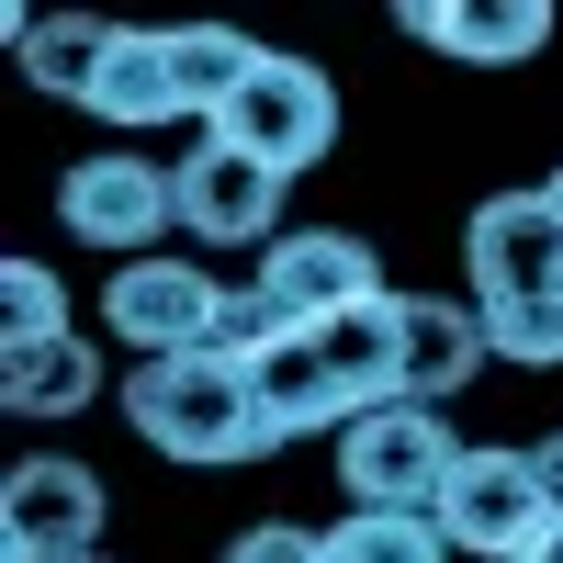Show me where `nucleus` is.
I'll return each instance as SVG.
<instances>
[{"label": "nucleus", "mask_w": 563, "mask_h": 563, "mask_svg": "<svg viewBox=\"0 0 563 563\" xmlns=\"http://www.w3.org/2000/svg\"><path fill=\"white\" fill-rule=\"evenodd\" d=\"M124 417H135V440L169 451V462H260L282 451V429L260 417L249 395V372H225L214 350H180V361H135L124 372Z\"/></svg>", "instance_id": "nucleus-1"}, {"label": "nucleus", "mask_w": 563, "mask_h": 563, "mask_svg": "<svg viewBox=\"0 0 563 563\" xmlns=\"http://www.w3.org/2000/svg\"><path fill=\"white\" fill-rule=\"evenodd\" d=\"M203 135H225V147H249L260 169L294 180V169H316L327 147H339V90H327L316 57H282V45H271V57L249 68V90H238Z\"/></svg>", "instance_id": "nucleus-2"}, {"label": "nucleus", "mask_w": 563, "mask_h": 563, "mask_svg": "<svg viewBox=\"0 0 563 563\" xmlns=\"http://www.w3.org/2000/svg\"><path fill=\"white\" fill-rule=\"evenodd\" d=\"M474 451V440H451L440 429V406H372V417H350L339 429V485H350V507H440V485H451V462Z\"/></svg>", "instance_id": "nucleus-3"}, {"label": "nucleus", "mask_w": 563, "mask_h": 563, "mask_svg": "<svg viewBox=\"0 0 563 563\" xmlns=\"http://www.w3.org/2000/svg\"><path fill=\"white\" fill-rule=\"evenodd\" d=\"M440 541L451 552H485V563H519L530 552V530L552 519V496H541V462L530 451H507V440H474L451 462V485H440Z\"/></svg>", "instance_id": "nucleus-4"}, {"label": "nucleus", "mask_w": 563, "mask_h": 563, "mask_svg": "<svg viewBox=\"0 0 563 563\" xmlns=\"http://www.w3.org/2000/svg\"><path fill=\"white\" fill-rule=\"evenodd\" d=\"M462 271H474V316L563 294V214H552V192H485L474 225H462Z\"/></svg>", "instance_id": "nucleus-5"}, {"label": "nucleus", "mask_w": 563, "mask_h": 563, "mask_svg": "<svg viewBox=\"0 0 563 563\" xmlns=\"http://www.w3.org/2000/svg\"><path fill=\"white\" fill-rule=\"evenodd\" d=\"M79 552H102V474L68 451L12 462V485H0V563H79Z\"/></svg>", "instance_id": "nucleus-6"}, {"label": "nucleus", "mask_w": 563, "mask_h": 563, "mask_svg": "<svg viewBox=\"0 0 563 563\" xmlns=\"http://www.w3.org/2000/svg\"><path fill=\"white\" fill-rule=\"evenodd\" d=\"M57 214L79 249H124V260H158V225H180V180L158 158H68L57 180Z\"/></svg>", "instance_id": "nucleus-7"}, {"label": "nucleus", "mask_w": 563, "mask_h": 563, "mask_svg": "<svg viewBox=\"0 0 563 563\" xmlns=\"http://www.w3.org/2000/svg\"><path fill=\"white\" fill-rule=\"evenodd\" d=\"M260 305L282 327H327L350 305H384V260H372V238H350V225H294V238L260 249Z\"/></svg>", "instance_id": "nucleus-8"}, {"label": "nucleus", "mask_w": 563, "mask_h": 563, "mask_svg": "<svg viewBox=\"0 0 563 563\" xmlns=\"http://www.w3.org/2000/svg\"><path fill=\"white\" fill-rule=\"evenodd\" d=\"M214 316H225V282L192 271V260H124V271L102 282V327H113L135 361H180V350H203Z\"/></svg>", "instance_id": "nucleus-9"}, {"label": "nucleus", "mask_w": 563, "mask_h": 563, "mask_svg": "<svg viewBox=\"0 0 563 563\" xmlns=\"http://www.w3.org/2000/svg\"><path fill=\"white\" fill-rule=\"evenodd\" d=\"M169 180H180V225L214 238V249H271V238H294V225H282V169H260L249 147H225V135H203Z\"/></svg>", "instance_id": "nucleus-10"}, {"label": "nucleus", "mask_w": 563, "mask_h": 563, "mask_svg": "<svg viewBox=\"0 0 563 563\" xmlns=\"http://www.w3.org/2000/svg\"><path fill=\"white\" fill-rule=\"evenodd\" d=\"M395 23L417 45H440V57H462V68H519V57L552 45L541 0H417V12H395Z\"/></svg>", "instance_id": "nucleus-11"}, {"label": "nucleus", "mask_w": 563, "mask_h": 563, "mask_svg": "<svg viewBox=\"0 0 563 563\" xmlns=\"http://www.w3.org/2000/svg\"><path fill=\"white\" fill-rule=\"evenodd\" d=\"M79 113H102L113 135H147V124H169V113H192V102H180V57H169V34H158V23H124Z\"/></svg>", "instance_id": "nucleus-12"}, {"label": "nucleus", "mask_w": 563, "mask_h": 563, "mask_svg": "<svg viewBox=\"0 0 563 563\" xmlns=\"http://www.w3.org/2000/svg\"><path fill=\"white\" fill-rule=\"evenodd\" d=\"M485 361H496V339H485V316H474V305L406 294V406H451Z\"/></svg>", "instance_id": "nucleus-13"}, {"label": "nucleus", "mask_w": 563, "mask_h": 563, "mask_svg": "<svg viewBox=\"0 0 563 563\" xmlns=\"http://www.w3.org/2000/svg\"><path fill=\"white\" fill-rule=\"evenodd\" d=\"M249 395H260V417L282 440H294V429H350V395H339V372H327V350L305 339V327H282V339L260 350Z\"/></svg>", "instance_id": "nucleus-14"}, {"label": "nucleus", "mask_w": 563, "mask_h": 563, "mask_svg": "<svg viewBox=\"0 0 563 563\" xmlns=\"http://www.w3.org/2000/svg\"><path fill=\"white\" fill-rule=\"evenodd\" d=\"M102 395V350L90 339H34V350H0V406L34 417V429H57Z\"/></svg>", "instance_id": "nucleus-15"}, {"label": "nucleus", "mask_w": 563, "mask_h": 563, "mask_svg": "<svg viewBox=\"0 0 563 563\" xmlns=\"http://www.w3.org/2000/svg\"><path fill=\"white\" fill-rule=\"evenodd\" d=\"M113 34H124V23H90V12H68V23H34V12H12L23 79H34V90H68V102H90V79H102Z\"/></svg>", "instance_id": "nucleus-16"}, {"label": "nucleus", "mask_w": 563, "mask_h": 563, "mask_svg": "<svg viewBox=\"0 0 563 563\" xmlns=\"http://www.w3.org/2000/svg\"><path fill=\"white\" fill-rule=\"evenodd\" d=\"M169 57H180V102H192L203 124L249 90V68L271 57V45H249L238 23H169Z\"/></svg>", "instance_id": "nucleus-17"}, {"label": "nucleus", "mask_w": 563, "mask_h": 563, "mask_svg": "<svg viewBox=\"0 0 563 563\" xmlns=\"http://www.w3.org/2000/svg\"><path fill=\"white\" fill-rule=\"evenodd\" d=\"M327 552H339V563H451L429 507H350V519L327 530Z\"/></svg>", "instance_id": "nucleus-18"}, {"label": "nucleus", "mask_w": 563, "mask_h": 563, "mask_svg": "<svg viewBox=\"0 0 563 563\" xmlns=\"http://www.w3.org/2000/svg\"><path fill=\"white\" fill-rule=\"evenodd\" d=\"M0 316H12V339H0V350L68 339V294H57V271H45V260H12V271H0Z\"/></svg>", "instance_id": "nucleus-19"}, {"label": "nucleus", "mask_w": 563, "mask_h": 563, "mask_svg": "<svg viewBox=\"0 0 563 563\" xmlns=\"http://www.w3.org/2000/svg\"><path fill=\"white\" fill-rule=\"evenodd\" d=\"M271 339H282V316L260 305V282H249V294H225V316H214V339H203V350H214L225 372H260V350H271Z\"/></svg>", "instance_id": "nucleus-20"}, {"label": "nucleus", "mask_w": 563, "mask_h": 563, "mask_svg": "<svg viewBox=\"0 0 563 563\" xmlns=\"http://www.w3.org/2000/svg\"><path fill=\"white\" fill-rule=\"evenodd\" d=\"M225 563H327V530H294V519H260L225 541Z\"/></svg>", "instance_id": "nucleus-21"}, {"label": "nucleus", "mask_w": 563, "mask_h": 563, "mask_svg": "<svg viewBox=\"0 0 563 563\" xmlns=\"http://www.w3.org/2000/svg\"><path fill=\"white\" fill-rule=\"evenodd\" d=\"M530 462H541V496H552V519H563V429H552V440H541Z\"/></svg>", "instance_id": "nucleus-22"}, {"label": "nucleus", "mask_w": 563, "mask_h": 563, "mask_svg": "<svg viewBox=\"0 0 563 563\" xmlns=\"http://www.w3.org/2000/svg\"><path fill=\"white\" fill-rule=\"evenodd\" d=\"M519 563H563V519H541V530H530V552H519Z\"/></svg>", "instance_id": "nucleus-23"}, {"label": "nucleus", "mask_w": 563, "mask_h": 563, "mask_svg": "<svg viewBox=\"0 0 563 563\" xmlns=\"http://www.w3.org/2000/svg\"><path fill=\"white\" fill-rule=\"evenodd\" d=\"M541 192H552V214H563V169H552V180H541Z\"/></svg>", "instance_id": "nucleus-24"}, {"label": "nucleus", "mask_w": 563, "mask_h": 563, "mask_svg": "<svg viewBox=\"0 0 563 563\" xmlns=\"http://www.w3.org/2000/svg\"><path fill=\"white\" fill-rule=\"evenodd\" d=\"M79 563H113V552H79Z\"/></svg>", "instance_id": "nucleus-25"}, {"label": "nucleus", "mask_w": 563, "mask_h": 563, "mask_svg": "<svg viewBox=\"0 0 563 563\" xmlns=\"http://www.w3.org/2000/svg\"><path fill=\"white\" fill-rule=\"evenodd\" d=\"M327 563H339V552H327Z\"/></svg>", "instance_id": "nucleus-26"}]
</instances>
